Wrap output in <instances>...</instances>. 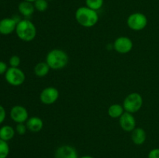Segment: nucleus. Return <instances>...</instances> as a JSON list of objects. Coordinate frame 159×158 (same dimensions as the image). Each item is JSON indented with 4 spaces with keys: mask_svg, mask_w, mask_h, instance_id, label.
<instances>
[{
    "mask_svg": "<svg viewBox=\"0 0 159 158\" xmlns=\"http://www.w3.org/2000/svg\"><path fill=\"white\" fill-rule=\"evenodd\" d=\"M75 20L80 26L90 28L96 26L99 22V14L97 11L85 6H81L75 11Z\"/></svg>",
    "mask_w": 159,
    "mask_h": 158,
    "instance_id": "nucleus-1",
    "label": "nucleus"
},
{
    "mask_svg": "<svg viewBox=\"0 0 159 158\" xmlns=\"http://www.w3.org/2000/svg\"><path fill=\"white\" fill-rule=\"evenodd\" d=\"M69 57L65 50L55 48L48 53L45 61L52 70H61L68 64Z\"/></svg>",
    "mask_w": 159,
    "mask_h": 158,
    "instance_id": "nucleus-2",
    "label": "nucleus"
},
{
    "mask_svg": "<svg viewBox=\"0 0 159 158\" xmlns=\"http://www.w3.org/2000/svg\"><path fill=\"white\" fill-rule=\"evenodd\" d=\"M15 32L21 40L30 42L34 40L37 36V27L29 19H23L18 22Z\"/></svg>",
    "mask_w": 159,
    "mask_h": 158,
    "instance_id": "nucleus-3",
    "label": "nucleus"
},
{
    "mask_svg": "<svg viewBox=\"0 0 159 158\" xmlns=\"http://www.w3.org/2000/svg\"><path fill=\"white\" fill-rule=\"evenodd\" d=\"M143 102L144 101L141 94L138 92H132L126 96L123 102V106L125 112L134 114L141 110L143 106Z\"/></svg>",
    "mask_w": 159,
    "mask_h": 158,
    "instance_id": "nucleus-4",
    "label": "nucleus"
},
{
    "mask_svg": "<svg viewBox=\"0 0 159 158\" xmlns=\"http://www.w3.org/2000/svg\"><path fill=\"white\" fill-rule=\"evenodd\" d=\"M5 78L8 84L12 86L17 87L24 83L26 80V75L20 68L9 67L5 74Z\"/></svg>",
    "mask_w": 159,
    "mask_h": 158,
    "instance_id": "nucleus-5",
    "label": "nucleus"
},
{
    "mask_svg": "<svg viewBox=\"0 0 159 158\" xmlns=\"http://www.w3.org/2000/svg\"><path fill=\"white\" fill-rule=\"evenodd\" d=\"M148 20L142 12H134L130 14L127 20V24L134 31H141L147 26Z\"/></svg>",
    "mask_w": 159,
    "mask_h": 158,
    "instance_id": "nucleus-6",
    "label": "nucleus"
},
{
    "mask_svg": "<svg viewBox=\"0 0 159 158\" xmlns=\"http://www.w3.org/2000/svg\"><path fill=\"white\" fill-rule=\"evenodd\" d=\"M134 46L133 41L127 37H119L113 42V48L117 53L121 54H128L132 50Z\"/></svg>",
    "mask_w": 159,
    "mask_h": 158,
    "instance_id": "nucleus-7",
    "label": "nucleus"
},
{
    "mask_svg": "<svg viewBox=\"0 0 159 158\" xmlns=\"http://www.w3.org/2000/svg\"><path fill=\"white\" fill-rule=\"evenodd\" d=\"M59 95V91L57 88L54 87H47L40 92V100L43 105H53L57 102Z\"/></svg>",
    "mask_w": 159,
    "mask_h": 158,
    "instance_id": "nucleus-8",
    "label": "nucleus"
},
{
    "mask_svg": "<svg viewBox=\"0 0 159 158\" xmlns=\"http://www.w3.org/2000/svg\"><path fill=\"white\" fill-rule=\"evenodd\" d=\"M10 118L16 123H24L29 119L27 109L23 105H15L10 110Z\"/></svg>",
    "mask_w": 159,
    "mask_h": 158,
    "instance_id": "nucleus-9",
    "label": "nucleus"
},
{
    "mask_svg": "<svg viewBox=\"0 0 159 158\" xmlns=\"http://www.w3.org/2000/svg\"><path fill=\"white\" fill-rule=\"evenodd\" d=\"M120 125L121 129L125 132L131 133L136 128V119L134 114L127 112H124V114L119 118Z\"/></svg>",
    "mask_w": 159,
    "mask_h": 158,
    "instance_id": "nucleus-10",
    "label": "nucleus"
},
{
    "mask_svg": "<svg viewBox=\"0 0 159 158\" xmlns=\"http://www.w3.org/2000/svg\"><path fill=\"white\" fill-rule=\"evenodd\" d=\"M54 158H79L77 150L71 145H62L57 147Z\"/></svg>",
    "mask_w": 159,
    "mask_h": 158,
    "instance_id": "nucleus-11",
    "label": "nucleus"
},
{
    "mask_svg": "<svg viewBox=\"0 0 159 158\" xmlns=\"http://www.w3.org/2000/svg\"><path fill=\"white\" fill-rule=\"evenodd\" d=\"M20 20L16 18H4L0 20V34L9 35L13 33Z\"/></svg>",
    "mask_w": 159,
    "mask_h": 158,
    "instance_id": "nucleus-12",
    "label": "nucleus"
},
{
    "mask_svg": "<svg viewBox=\"0 0 159 158\" xmlns=\"http://www.w3.org/2000/svg\"><path fill=\"white\" fill-rule=\"evenodd\" d=\"M26 125L29 131L32 133H38L43 129V121L38 116H31L26 122Z\"/></svg>",
    "mask_w": 159,
    "mask_h": 158,
    "instance_id": "nucleus-13",
    "label": "nucleus"
},
{
    "mask_svg": "<svg viewBox=\"0 0 159 158\" xmlns=\"http://www.w3.org/2000/svg\"><path fill=\"white\" fill-rule=\"evenodd\" d=\"M131 140L135 145L141 146L145 143L147 139V134L144 129L141 127H136L133 131L131 132Z\"/></svg>",
    "mask_w": 159,
    "mask_h": 158,
    "instance_id": "nucleus-14",
    "label": "nucleus"
},
{
    "mask_svg": "<svg viewBox=\"0 0 159 158\" xmlns=\"http://www.w3.org/2000/svg\"><path fill=\"white\" fill-rule=\"evenodd\" d=\"M18 10L20 13L23 16L25 17V19H28L34 13L36 9L35 7H34V3L23 0V2H20V4H19Z\"/></svg>",
    "mask_w": 159,
    "mask_h": 158,
    "instance_id": "nucleus-15",
    "label": "nucleus"
},
{
    "mask_svg": "<svg viewBox=\"0 0 159 158\" xmlns=\"http://www.w3.org/2000/svg\"><path fill=\"white\" fill-rule=\"evenodd\" d=\"M16 133L15 129L9 125H5L0 128V139L8 141L11 140L14 137Z\"/></svg>",
    "mask_w": 159,
    "mask_h": 158,
    "instance_id": "nucleus-16",
    "label": "nucleus"
},
{
    "mask_svg": "<svg viewBox=\"0 0 159 158\" xmlns=\"http://www.w3.org/2000/svg\"><path fill=\"white\" fill-rule=\"evenodd\" d=\"M50 70H51L50 67L48 66L47 62L44 61L39 62L38 64H37L35 65V67H34V71L36 76H37L39 77H43L48 75Z\"/></svg>",
    "mask_w": 159,
    "mask_h": 158,
    "instance_id": "nucleus-17",
    "label": "nucleus"
},
{
    "mask_svg": "<svg viewBox=\"0 0 159 158\" xmlns=\"http://www.w3.org/2000/svg\"><path fill=\"white\" fill-rule=\"evenodd\" d=\"M125 112L123 105L113 104L108 108V115L112 119H119Z\"/></svg>",
    "mask_w": 159,
    "mask_h": 158,
    "instance_id": "nucleus-18",
    "label": "nucleus"
},
{
    "mask_svg": "<svg viewBox=\"0 0 159 158\" xmlns=\"http://www.w3.org/2000/svg\"><path fill=\"white\" fill-rule=\"evenodd\" d=\"M104 0H85V6L93 10L98 11L102 7Z\"/></svg>",
    "mask_w": 159,
    "mask_h": 158,
    "instance_id": "nucleus-19",
    "label": "nucleus"
},
{
    "mask_svg": "<svg viewBox=\"0 0 159 158\" xmlns=\"http://www.w3.org/2000/svg\"><path fill=\"white\" fill-rule=\"evenodd\" d=\"M9 146L8 142L0 139V158H7L9 154Z\"/></svg>",
    "mask_w": 159,
    "mask_h": 158,
    "instance_id": "nucleus-20",
    "label": "nucleus"
},
{
    "mask_svg": "<svg viewBox=\"0 0 159 158\" xmlns=\"http://www.w3.org/2000/svg\"><path fill=\"white\" fill-rule=\"evenodd\" d=\"M34 7L36 10L38 12H45L48 9V0H36L34 2Z\"/></svg>",
    "mask_w": 159,
    "mask_h": 158,
    "instance_id": "nucleus-21",
    "label": "nucleus"
},
{
    "mask_svg": "<svg viewBox=\"0 0 159 158\" xmlns=\"http://www.w3.org/2000/svg\"><path fill=\"white\" fill-rule=\"evenodd\" d=\"M20 63H21L20 57L17 55H12L9 60V66L12 67V68H19Z\"/></svg>",
    "mask_w": 159,
    "mask_h": 158,
    "instance_id": "nucleus-22",
    "label": "nucleus"
},
{
    "mask_svg": "<svg viewBox=\"0 0 159 158\" xmlns=\"http://www.w3.org/2000/svg\"><path fill=\"white\" fill-rule=\"evenodd\" d=\"M15 130H16V133H18V134L20 135V136L24 135L25 133H26V131L28 130L27 127H26V122H24V123H17L16 125Z\"/></svg>",
    "mask_w": 159,
    "mask_h": 158,
    "instance_id": "nucleus-23",
    "label": "nucleus"
},
{
    "mask_svg": "<svg viewBox=\"0 0 159 158\" xmlns=\"http://www.w3.org/2000/svg\"><path fill=\"white\" fill-rule=\"evenodd\" d=\"M148 158H159V148L152 149L148 153Z\"/></svg>",
    "mask_w": 159,
    "mask_h": 158,
    "instance_id": "nucleus-24",
    "label": "nucleus"
},
{
    "mask_svg": "<svg viewBox=\"0 0 159 158\" xmlns=\"http://www.w3.org/2000/svg\"><path fill=\"white\" fill-rule=\"evenodd\" d=\"M6 117V112L4 107L0 105V124L2 123Z\"/></svg>",
    "mask_w": 159,
    "mask_h": 158,
    "instance_id": "nucleus-25",
    "label": "nucleus"
},
{
    "mask_svg": "<svg viewBox=\"0 0 159 158\" xmlns=\"http://www.w3.org/2000/svg\"><path fill=\"white\" fill-rule=\"evenodd\" d=\"M8 66L6 62L0 60V75H2L6 73L8 70Z\"/></svg>",
    "mask_w": 159,
    "mask_h": 158,
    "instance_id": "nucleus-26",
    "label": "nucleus"
},
{
    "mask_svg": "<svg viewBox=\"0 0 159 158\" xmlns=\"http://www.w3.org/2000/svg\"><path fill=\"white\" fill-rule=\"evenodd\" d=\"M79 158H95V157H93V156H89V155H85V156H82Z\"/></svg>",
    "mask_w": 159,
    "mask_h": 158,
    "instance_id": "nucleus-27",
    "label": "nucleus"
},
{
    "mask_svg": "<svg viewBox=\"0 0 159 158\" xmlns=\"http://www.w3.org/2000/svg\"><path fill=\"white\" fill-rule=\"evenodd\" d=\"M24 1H27V2H33L34 3V2L36 1V0H24Z\"/></svg>",
    "mask_w": 159,
    "mask_h": 158,
    "instance_id": "nucleus-28",
    "label": "nucleus"
},
{
    "mask_svg": "<svg viewBox=\"0 0 159 158\" xmlns=\"http://www.w3.org/2000/svg\"><path fill=\"white\" fill-rule=\"evenodd\" d=\"M48 2H49V1H52V0H48Z\"/></svg>",
    "mask_w": 159,
    "mask_h": 158,
    "instance_id": "nucleus-29",
    "label": "nucleus"
}]
</instances>
